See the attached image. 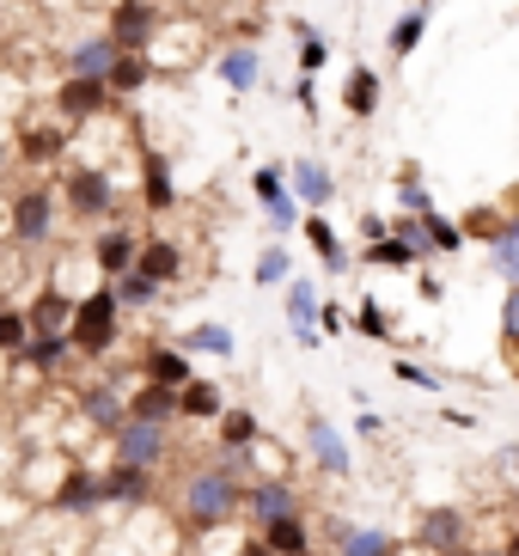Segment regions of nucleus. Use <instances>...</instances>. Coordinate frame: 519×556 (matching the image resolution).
<instances>
[{"instance_id":"obj_1","label":"nucleus","mask_w":519,"mask_h":556,"mask_svg":"<svg viewBox=\"0 0 519 556\" xmlns=\"http://www.w3.org/2000/svg\"><path fill=\"white\" fill-rule=\"evenodd\" d=\"M244 483H251V477H239L220 453H214L208 465H190L183 483H178V520L190 526V532H202V539L220 532L227 520H244Z\"/></svg>"},{"instance_id":"obj_2","label":"nucleus","mask_w":519,"mask_h":556,"mask_svg":"<svg viewBox=\"0 0 519 556\" xmlns=\"http://www.w3.org/2000/svg\"><path fill=\"white\" fill-rule=\"evenodd\" d=\"M80 361H111L123 349V300H116V281H98L86 288L80 306H74V325H67Z\"/></svg>"},{"instance_id":"obj_3","label":"nucleus","mask_w":519,"mask_h":556,"mask_svg":"<svg viewBox=\"0 0 519 556\" xmlns=\"http://www.w3.org/2000/svg\"><path fill=\"white\" fill-rule=\"evenodd\" d=\"M116 202H123V190L104 165H67L62 172V208L74 214V227H111Z\"/></svg>"},{"instance_id":"obj_4","label":"nucleus","mask_w":519,"mask_h":556,"mask_svg":"<svg viewBox=\"0 0 519 556\" xmlns=\"http://www.w3.org/2000/svg\"><path fill=\"white\" fill-rule=\"evenodd\" d=\"M55 208H62V184L49 178H31L25 190L13 197V208H7V232H13V245H49L55 239Z\"/></svg>"},{"instance_id":"obj_5","label":"nucleus","mask_w":519,"mask_h":556,"mask_svg":"<svg viewBox=\"0 0 519 556\" xmlns=\"http://www.w3.org/2000/svg\"><path fill=\"white\" fill-rule=\"evenodd\" d=\"M281 514H306V495H300V483H293L288 471L251 477V483H244V526L257 532V526L281 520Z\"/></svg>"},{"instance_id":"obj_6","label":"nucleus","mask_w":519,"mask_h":556,"mask_svg":"<svg viewBox=\"0 0 519 556\" xmlns=\"http://www.w3.org/2000/svg\"><path fill=\"white\" fill-rule=\"evenodd\" d=\"M67 148H74V123H25V129L13 135V160L25 165V172H49V165H62Z\"/></svg>"},{"instance_id":"obj_7","label":"nucleus","mask_w":519,"mask_h":556,"mask_svg":"<svg viewBox=\"0 0 519 556\" xmlns=\"http://www.w3.org/2000/svg\"><path fill=\"white\" fill-rule=\"evenodd\" d=\"M74 416L86 428H98V434H116V428L129 422V386L123 379H92V386H80L74 392Z\"/></svg>"},{"instance_id":"obj_8","label":"nucleus","mask_w":519,"mask_h":556,"mask_svg":"<svg viewBox=\"0 0 519 556\" xmlns=\"http://www.w3.org/2000/svg\"><path fill=\"white\" fill-rule=\"evenodd\" d=\"M111 458H129V465L160 471L165 458H172V422H141V416H129L111 434Z\"/></svg>"},{"instance_id":"obj_9","label":"nucleus","mask_w":519,"mask_h":556,"mask_svg":"<svg viewBox=\"0 0 519 556\" xmlns=\"http://www.w3.org/2000/svg\"><path fill=\"white\" fill-rule=\"evenodd\" d=\"M111 99H116L111 80H92V74H62V80H55V116L74 123V129H86L92 116H104Z\"/></svg>"},{"instance_id":"obj_10","label":"nucleus","mask_w":519,"mask_h":556,"mask_svg":"<svg viewBox=\"0 0 519 556\" xmlns=\"http://www.w3.org/2000/svg\"><path fill=\"white\" fill-rule=\"evenodd\" d=\"M306 458L330 477V483H349V477H355V453L342 441V428L330 422V416H318V409L306 416Z\"/></svg>"},{"instance_id":"obj_11","label":"nucleus","mask_w":519,"mask_h":556,"mask_svg":"<svg viewBox=\"0 0 519 556\" xmlns=\"http://www.w3.org/2000/svg\"><path fill=\"white\" fill-rule=\"evenodd\" d=\"M160 25H165L160 0H111V18H104V31H111L123 50H153Z\"/></svg>"},{"instance_id":"obj_12","label":"nucleus","mask_w":519,"mask_h":556,"mask_svg":"<svg viewBox=\"0 0 519 556\" xmlns=\"http://www.w3.org/2000/svg\"><path fill=\"white\" fill-rule=\"evenodd\" d=\"M49 507H55V514H67V520L98 514V507H104V471H98V465H67L62 483L49 490Z\"/></svg>"},{"instance_id":"obj_13","label":"nucleus","mask_w":519,"mask_h":556,"mask_svg":"<svg viewBox=\"0 0 519 556\" xmlns=\"http://www.w3.org/2000/svg\"><path fill=\"white\" fill-rule=\"evenodd\" d=\"M281 312H288V330H293V343H300V349L325 343V330H318L325 300H318V281H312V276H293L288 288H281Z\"/></svg>"},{"instance_id":"obj_14","label":"nucleus","mask_w":519,"mask_h":556,"mask_svg":"<svg viewBox=\"0 0 519 556\" xmlns=\"http://www.w3.org/2000/svg\"><path fill=\"white\" fill-rule=\"evenodd\" d=\"M141 245H147V232H135V227H104V232H92V269L104 281H116V276H129L135 263H141Z\"/></svg>"},{"instance_id":"obj_15","label":"nucleus","mask_w":519,"mask_h":556,"mask_svg":"<svg viewBox=\"0 0 519 556\" xmlns=\"http://www.w3.org/2000/svg\"><path fill=\"white\" fill-rule=\"evenodd\" d=\"M160 495V471H147V465H129V458H111L104 465V507H147Z\"/></svg>"},{"instance_id":"obj_16","label":"nucleus","mask_w":519,"mask_h":556,"mask_svg":"<svg viewBox=\"0 0 519 556\" xmlns=\"http://www.w3.org/2000/svg\"><path fill=\"white\" fill-rule=\"evenodd\" d=\"M141 208L153 220L178 208V172H172V153L160 148H141Z\"/></svg>"},{"instance_id":"obj_17","label":"nucleus","mask_w":519,"mask_h":556,"mask_svg":"<svg viewBox=\"0 0 519 556\" xmlns=\"http://www.w3.org/2000/svg\"><path fill=\"white\" fill-rule=\"evenodd\" d=\"M416 544H422L428 556L465 551V544H471V514H465V507H428L422 520H416Z\"/></svg>"},{"instance_id":"obj_18","label":"nucleus","mask_w":519,"mask_h":556,"mask_svg":"<svg viewBox=\"0 0 519 556\" xmlns=\"http://www.w3.org/2000/svg\"><path fill=\"white\" fill-rule=\"evenodd\" d=\"M135 379H160V386H178V392H183V386L195 379V355L183 343H147Z\"/></svg>"},{"instance_id":"obj_19","label":"nucleus","mask_w":519,"mask_h":556,"mask_svg":"<svg viewBox=\"0 0 519 556\" xmlns=\"http://www.w3.org/2000/svg\"><path fill=\"white\" fill-rule=\"evenodd\" d=\"M337 556H391L397 551V532L391 526H360V520H325Z\"/></svg>"},{"instance_id":"obj_20","label":"nucleus","mask_w":519,"mask_h":556,"mask_svg":"<svg viewBox=\"0 0 519 556\" xmlns=\"http://www.w3.org/2000/svg\"><path fill=\"white\" fill-rule=\"evenodd\" d=\"M129 416H141V422H183V392L178 386H160V379H135L129 386Z\"/></svg>"},{"instance_id":"obj_21","label":"nucleus","mask_w":519,"mask_h":556,"mask_svg":"<svg viewBox=\"0 0 519 556\" xmlns=\"http://www.w3.org/2000/svg\"><path fill=\"white\" fill-rule=\"evenodd\" d=\"M300 239L312 245V257L325 263V276H342V269H349V239L330 227L325 208H306V220H300Z\"/></svg>"},{"instance_id":"obj_22","label":"nucleus","mask_w":519,"mask_h":556,"mask_svg":"<svg viewBox=\"0 0 519 556\" xmlns=\"http://www.w3.org/2000/svg\"><path fill=\"white\" fill-rule=\"evenodd\" d=\"M214 80L227 86V92H257L263 86V50L257 43H227V50L214 55Z\"/></svg>"},{"instance_id":"obj_23","label":"nucleus","mask_w":519,"mask_h":556,"mask_svg":"<svg viewBox=\"0 0 519 556\" xmlns=\"http://www.w3.org/2000/svg\"><path fill=\"white\" fill-rule=\"evenodd\" d=\"M116 55H123V43H116L111 31H86L67 43V74H92V80H111Z\"/></svg>"},{"instance_id":"obj_24","label":"nucleus","mask_w":519,"mask_h":556,"mask_svg":"<svg viewBox=\"0 0 519 556\" xmlns=\"http://www.w3.org/2000/svg\"><path fill=\"white\" fill-rule=\"evenodd\" d=\"M74 355H80V349H74V337H67V330H37V337L18 349L13 361H18V367H31V374H43V379H55Z\"/></svg>"},{"instance_id":"obj_25","label":"nucleus","mask_w":519,"mask_h":556,"mask_svg":"<svg viewBox=\"0 0 519 556\" xmlns=\"http://www.w3.org/2000/svg\"><path fill=\"white\" fill-rule=\"evenodd\" d=\"M288 184L306 208H330V202H337V172H330L325 160H312V153H300V160L288 165Z\"/></svg>"},{"instance_id":"obj_26","label":"nucleus","mask_w":519,"mask_h":556,"mask_svg":"<svg viewBox=\"0 0 519 556\" xmlns=\"http://www.w3.org/2000/svg\"><path fill=\"white\" fill-rule=\"evenodd\" d=\"M257 539L269 544L276 556H318V532H312L306 514H281V520L257 526Z\"/></svg>"},{"instance_id":"obj_27","label":"nucleus","mask_w":519,"mask_h":556,"mask_svg":"<svg viewBox=\"0 0 519 556\" xmlns=\"http://www.w3.org/2000/svg\"><path fill=\"white\" fill-rule=\"evenodd\" d=\"M379 104H385V80H379L367 62H355L349 67V80H342V111L355 116V123H374Z\"/></svg>"},{"instance_id":"obj_28","label":"nucleus","mask_w":519,"mask_h":556,"mask_svg":"<svg viewBox=\"0 0 519 556\" xmlns=\"http://www.w3.org/2000/svg\"><path fill=\"white\" fill-rule=\"evenodd\" d=\"M428 18H434V0H416L409 13L391 18V31H385V50L391 62H409V55L422 50V37H428Z\"/></svg>"},{"instance_id":"obj_29","label":"nucleus","mask_w":519,"mask_h":556,"mask_svg":"<svg viewBox=\"0 0 519 556\" xmlns=\"http://www.w3.org/2000/svg\"><path fill=\"white\" fill-rule=\"evenodd\" d=\"M257 441H263V422H257V409L227 404V416L214 422V453H239V446H257Z\"/></svg>"},{"instance_id":"obj_30","label":"nucleus","mask_w":519,"mask_h":556,"mask_svg":"<svg viewBox=\"0 0 519 556\" xmlns=\"http://www.w3.org/2000/svg\"><path fill=\"white\" fill-rule=\"evenodd\" d=\"M172 343H183L190 355H214V361H232L239 355V337H232L220 318H202V325H190V330H178Z\"/></svg>"},{"instance_id":"obj_31","label":"nucleus","mask_w":519,"mask_h":556,"mask_svg":"<svg viewBox=\"0 0 519 556\" xmlns=\"http://www.w3.org/2000/svg\"><path fill=\"white\" fill-rule=\"evenodd\" d=\"M141 269L153 281H165V288H172V281L183 276V245L178 239H165V232H147V245H141Z\"/></svg>"},{"instance_id":"obj_32","label":"nucleus","mask_w":519,"mask_h":556,"mask_svg":"<svg viewBox=\"0 0 519 556\" xmlns=\"http://www.w3.org/2000/svg\"><path fill=\"white\" fill-rule=\"evenodd\" d=\"M153 86V50H123L111 67V92L116 99H135V92H147Z\"/></svg>"},{"instance_id":"obj_33","label":"nucleus","mask_w":519,"mask_h":556,"mask_svg":"<svg viewBox=\"0 0 519 556\" xmlns=\"http://www.w3.org/2000/svg\"><path fill=\"white\" fill-rule=\"evenodd\" d=\"M360 263H367V269H416V263H428V257L409 245V239L385 232V239H367V245H360Z\"/></svg>"},{"instance_id":"obj_34","label":"nucleus","mask_w":519,"mask_h":556,"mask_svg":"<svg viewBox=\"0 0 519 556\" xmlns=\"http://www.w3.org/2000/svg\"><path fill=\"white\" fill-rule=\"evenodd\" d=\"M220 416H227V392H220L214 379L195 374L190 386H183V422H208V428H214Z\"/></svg>"},{"instance_id":"obj_35","label":"nucleus","mask_w":519,"mask_h":556,"mask_svg":"<svg viewBox=\"0 0 519 556\" xmlns=\"http://www.w3.org/2000/svg\"><path fill=\"white\" fill-rule=\"evenodd\" d=\"M74 306H80V294H67V288H43L25 312H31V330H67V325H74Z\"/></svg>"},{"instance_id":"obj_36","label":"nucleus","mask_w":519,"mask_h":556,"mask_svg":"<svg viewBox=\"0 0 519 556\" xmlns=\"http://www.w3.org/2000/svg\"><path fill=\"white\" fill-rule=\"evenodd\" d=\"M116 300H123V312H147V306H160L165 300V281H153L141 263H135L129 276H116Z\"/></svg>"},{"instance_id":"obj_37","label":"nucleus","mask_w":519,"mask_h":556,"mask_svg":"<svg viewBox=\"0 0 519 556\" xmlns=\"http://www.w3.org/2000/svg\"><path fill=\"white\" fill-rule=\"evenodd\" d=\"M251 281H257V288H288L293 281V257H288V245H263L257 251V263H251Z\"/></svg>"},{"instance_id":"obj_38","label":"nucleus","mask_w":519,"mask_h":556,"mask_svg":"<svg viewBox=\"0 0 519 556\" xmlns=\"http://www.w3.org/2000/svg\"><path fill=\"white\" fill-rule=\"evenodd\" d=\"M391 197H397V214H434V197H428V184H422V172H416V165H404V172H397Z\"/></svg>"},{"instance_id":"obj_39","label":"nucleus","mask_w":519,"mask_h":556,"mask_svg":"<svg viewBox=\"0 0 519 556\" xmlns=\"http://www.w3.org/2000/svg\"><path fill=\"white\" fill-rule=\"evenodd\" d=\"M355 337H367V343H391L397 337V325H391V312H385V300H360L355 306Z\"/></svg>"},{"instance_id":"obj_40","label":"nucleus","mask_w":519,"mask_h":556,"mask_svg":"<svg viewBox=\"0 0 519 556\" xmlns=\"http://www.w3.org/2000/svg\"><path fill=\"white\" fill-rule=\"evenodd\" d=\"M293 50H300V74H318V67L330 62V37L300 18V25H293Z\"/></svg>"},{"instance_id":"obj_41","label":"nucleus","mask_w":519,"mask_h":556,"mask_svg":"<svg viewBox=\"0 0 519 556\" xmlns=\"http://www.w3.org/2000/svg\"><path fill=\"white\" fill-rule=\"evenodd\" d=\"M251 197H257V208H276L281 197H293L288 165H257V172H251Z\"/></svg>"},{"instance_id":"obj_42","label":"nucleus","mask_w":519,"mask_h":556,"mask_svg":"<svg viewBox=\"0 0 519 556\" xmlns=\"http://www.w3.org/2000/svg\"><path fill=\"white\" fill-rule=\"evenodd\" d=\"M31 312L25 306H0V355H18V349L31 343Z\"/></svg>"},{"instance_id":"obj_43","label":"nucleus","mask_w":519,"mask_h":556,"mask_svg":"<svg viewBox=\"0 0 519 556\" xmlns=\"http://www.w3.org/2000/svg\"><path fill=\"white\" fill-rule=\"evenodd\" d=\"M428 220V239H434V251H446V257H453V251H465L471 245V232H465V220H453V214H422Z\"/></svg>"},{"instance_id":"obj_44","label":"nucleus","mask_w":519,"mask_h":556,"mask_svg":"<svg viewBox=\"0 0 519 556\" xmlns=\"http://www.w3.org/2000/svg\"><path fill=\"white\" fill-rule=\"evenodd\" d=\"M391 379L397 386H416V392H446V374H428L422 361H391Z\"/></svg>"},{"instance_id":"obj_45","label":"nucleus","mask_w":519,"mask_h":556,"mask_svg":"<svg viewBox=\"0 0 519 556\" xmlns=\"http://www.w3.org/2000/svg\"><path fill=\"white\" fill-rule=\"evenodd\" d=\"M489 263H495L502 281H519V239H495V245H489Z\"/></svg>"},{"instance_id":"obj_46","label":"nucleus","mask_w":519,"mask_h":556,"mask_svg":"<svg viewBox=\"0 0 519 556\" xmlns=\"http://www.w3.org/2000/svg\"><path fill=\"white\" fill-rule=\"evenodd\" d=\"M519 337V281H507V300H502V343Z\"/></svg>"},{"instance_id":"obj_47","label":"nucleus","mask_w":519,"mask_h":556,"mask_svg":"<svg viewBox=\"0 0 519 556\" xmlns=\"http://www.w3.org/2000/svg\"><path fill=\"white\" fill-rule=\"evenodd\" d=\"M293 104L306 116H318V74H300V80H293Z\"/></svg>"},{"instance_id":"obj_48","label":"nucleus","mask_w":519,"mask_h":556,"mask_svg":"<svg viewBox=\"0 0 519 556\" xmlns=\"http://www.w3.org/2000/svg\"><path fill=\"white\" fill-rule=\"evenodd\" d=\"M355 434H360V441H385V416H379V409H360Z\"/></svg>"},{"instance_id":"obj_49","label":"nucleus","mask_w":519,"mask_h":556,"mask_svg":"<svg viewBox=\"0 0 519 556\" xmlns=\"http://www.w3.org/2000/svg\"><path fill=\"white\" fill-rule=\"evenodd\" d=\"M342 325H355V318H342V306H330V300H325V312H318V330H325V337H342Z\"/></svg>"},{"instance_id":"obj_50","label":"nucleus","mask_w":519,"mask_h":556,"mask_svg":"<svg viewBox=\"0 0 519 556\" xmlns=\"http://www.w3.org/2000/svg\"><path fill=\"white\" fill-rule=\"evenodd\" d=\"M385 232H391L385 214H360V245H367V239H385Z\"/></svg>"},{"instance_id":"obj_51","label":"nucleus","mask_w":519,"mask_h":556,"mask_svg":"<svg viewBox=\"0 0 519 556\" xmlns=\"http://www.w3.org/2000/svg\"><path fill=\"white\" fill-rule=\"evenodd\" d=\"M416 294H422V300H428V306H440V300H446V288H440V281H434V276H416Z\"/></svg>"},{"instance_id":"obj_52","label":"nucleus","mask_w":519,"mask_h":556,"mask_svg":"<svg viewBox=\"0 0 519 556\" xmlns=\"http://www.w3.org/2000/svg\"><path fill=\"white\" fill-rule=\"evenodd\" d=\"M239 556H276V551H269V544H263V539H257V532H251V539H244V544H239Z\"/></svg>"},{"instance_id":"obj_53","label":"nucleus","mask_w":519,"mask_h":556,"mask_svg":"<svg viewBox=\"0 0 519 556\" xmlns=\"http://www.w3.org/2000/svg\"><path fill=\"white\" fill-rule=\"evenodd\" d=\"M495 458H502L507 471H519V446H502V453H495Z\"/></svg>"},{"instance_id":"obj_54","label":"nucleus","mask_w":519,"mask_h":556,"mask_svg":"<svg viewBox=\"0 0 519 556\" xmlns=\"http://www.w3.org/2000/svg\"><path fill=\"white\" fill-rule=\"evenodd\" d=\"M502 239H519V208L507 214V232H502Z\"/></svg>"},{"instance_id":"obj_55","label":"nucleus","mask_w":519,"mask_h":556,"mask_svg":"<svg viewBox=\"0 0 519 556\" xmlns=\"http://www.w3.org/2000/svg\"><path fill=\"white\" fill-rule=\"evenodd\" d=\"M502 551H507V556H519V526L507 532V544H502Z\"/></svg>"},{"instance_id":"obj_56","label":"nucleus","mask_w":519,"mask_h":556,"mask_svg":"<svg viewBox=\"0 0 519 556\" xmlns=\"http://www.w3.org/2000/svg\"><path fill=\"white\" fill-rule=\"evenodd\" d=\"M7 160H13V148H7V141H0V172H7Z\"/></svg>"},{"instance_id":"obj_57","label":"nucleus","mask_w":519,"mask_h":556,"mask_svg":"<svg viewBox=\"0 0 519 556\" xmlns=\"http://www.w3.org/2000/svg\"><path fill=\"white\" fill-rule=\"evenodd\" d=\"M465 556H507V551H502V544H495V551H465Z\"/></svg>"},{"instance_id":"obj_58","label":"nucleus","mask_w":519,"mask_h":556,"mask_svg":"<svg viewBox=\"0 0 519 556\" xmlns=\"http://www.w3.org/2000/svg\"><path fill=\"white\" fill-rule=\"evenodd\" d=\"M465 551H471V544H465ZM465 551H434V556H465Z\"/></svg>"},{"instance_id":"obj_59","label":"nucleus","mask_w":519,"mask_h":556,"mask_svg":"<svg viewBox=\"0 0 519 556\" xmlns=\"http://www.w3.org/2000/svg\"><path fill=\"white\" fill-rule=\"evenodd\" d=\"M507 349H514V361H519V337H514V343H507Z\"/></svg>"},{"instance_id":"obj_60","label":"nucleus","mask_w":519,"mask_h":556,"mask_svg":"<svg viewBox=\"0 0 519 556\" xmlns=\"http://www.w3.org/2000/svg\"><path fill=\"white\" fill-rule=\"evenodd\" d=\"M391 556H397V551H391Z\"/></svg>"}]
</instances>
